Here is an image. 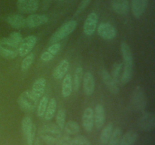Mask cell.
Returning a JSON list of instances; mask_svg holds the SVG:
<instances>
[{
    "label": "cell",
    "instance_id": "obj_8",
    "mask_svg": "<svg viewBox=\"0 0 155 145\" xmlns=\"http://www.w3.org/2000/svg\"><path fill=\"white\" fill-rule=\"evenodd\" d=\"M139 125L145 131H152L155 127L154 114L151 112H145L139 119Z\"/></svg>",
    "mask_w": 155,
    "mask_h": 145
},
{
    "label": "cell",
    "instance_id": "obj_13",
    "mask_svg": "<svg viewBox=\"0 0 155 145\" xmlns=\"http://www.w3.org/2000/svg\"><path fill=\"white\" fill-rule=\"evenodd\" d=\"M101 72V78H102V80L104 82V85H106V87L108 89V90L112 94H114V95L117 94L120 91L119 86L117 84L116 82L114 80V79L112 78L111 75L109 73L108 71L105 69H103Z\"/></svg>",
    "mask_w": 155,
    "mask_h": 145
},
{
    "label": "cell",
    "instance_id": "obj_34",
    "mask_svg": "<svg viewBox=\"0 0 155 145\" xmlns=\"http://www.w3.org/2000/svg\"><path fill=\"white\" fill-rule=\"evenodd\" d=\"M48 98L47 96H44L41 98L40 101L38 104L37 110H36V113H37V116L39 117H42L44 116L46 110L47 106H48Z\"/></svg>",
    "mask_w": 155,
    "mask_h": 145
},
{
    "label": "cell",
    "instance_id": "obj_36",
    "mask_svg": "<svg viewBox=\"0 0 155 145\" xmlns=\"http://www.w3.org/2000/svg\"><path fill=\"white\" fill-rule=\"evenodd\" d=\"M71 145H91V143L87 137L83 135H79L72 139Z\"/></svg>",
    "mask_w": 155,
    "mask_h": 145
},
{
    "label": "cell",
    "instance_id": "obj_18",
    "mask_svg": "<svg viewBox=\"0 0 155 145\" xmlns=\"http://www.w3.org/2000/svg\"><path fill=\"white\" fill-rule=\"evenodd\" d=\"M6 22L17 30H21L26 27V18L21 14H12L6 18Z\"/></svg>",
    "mask_w": 155,
    "mask_h": 145
},
{
    "label": "cell",
    "instance_id": "obj_29",
    "mask_svg": "<svg viewBox=\"0 0 155 145\" xmlns=\"http://www.w3.org/2000/svg\"><path fill=\"white\" fill-rule=\"evenodd\" d=\"M133 75V67L130 66H123L122 74L120 78V84L122 85H127L131 81Z\"/></svg>",
    "mask_w": 155,
    "mask_h": 145
},
{
    "label": "cell",
    "instance_id": "obj_14",
    "mask_svg": "<svg viewBox=\"0 0 155 145\" xmlns=\"http://www.w3.org/2000/svg\"><path fill=\"white\" fill-rule=\"evenodd\" d=\"M120 51L123 57V66L133 67V55L130 45L126 42H122L120 45Z\"/></svg>",
    "mask_w": 155,
    "mask_h": 145
},
{
    "label": "cell",
    "instance_id": "obj_23",
    "mask_svg": "<svg viewBox=\"0 0 155 145\" xmlns=\"http://www.w3.org/2000/svg\"><path fill=\"white\" fill-rule=\"evenodd\" d=\"M69 61L66 59L61 60L60 63L58 64V66L54 68V71L52 72V76L56 79H63L64 76L68 72L69 69Z\"/></svg>",
    "mask_w": 155,
    "mask_h": 145
},
{
    "label": "cell",
    "instance_id": "obj_30",
    "mask_svg": "<svg viewBox=\"0 0 155 145\" xmlns=\"http://www.w3.org/2000/svg\"><path fill=\"white\" fill-rule=\"evenodd\" d=\"M65 132L68 134H76L80 131V127L77 122L74 120L68 121L64 127Z\"/></svg>",
    "mask_w": 155,
    "mask_h": 145
},
{
    "label": "cell",
    "instance_id": "obj_9",
    "mask_svg": "<svg viewBox=\"0 0 155 145\" xmlns=\"http://www.w3.org/2000/svg\"><path fill=\"white\" fill-rule=\"evenodd\" d=\"M39 0H18L17 7L24 14H33L38 10Z\"/></svg>",
    "mask_w": 155,
    "mask_h": 145
},
{
    "label": "cell",
    "instance_id": "obj_2",
    "mask_svg": "<svg viewBox=\"0 0 155 145\" xmlns=\"http://www.w3.org/2000/svg\"><path fill=\"white\" fill-rule=\"evenodd\" d=\"M130 104L133 110L137 112L144 111L147 105V98L145 90L140 86L135 88L131 95Z\"/></svg>",
    "mask_w": 155,
    "mask_h": 145
},
{
    "label": "cell",
    "instance_id": "obj_16",
    "mask_svg": "<svg viewBox=\"0 0 155 145\" xmlns=\"http://www.w3.org/2000/svg\"><path fill=\"white\" fill-rule=\"evenodd\" d=\"M148 0H131L132 12L136 18L139 19L145 11Z\"/></svg>",
    "mask_w": 155,
    "mask_h": 145
},
{
    "label": "cell",
    "instance_id": "obj_7",
    "mask_svg": "<svg viewBox=\"0 0 155 145\" xmlns=\"http://www.w3.org/2000/svg\"><path fill=\"white\" fill-rule=\"evenodd\" d=\"M37 40V37L34 35H30L27 37L23 38V40L18 45V54L21 57H24L30 54L36 45Z\"/></svg>",
    "mask_w": 155,
    "mask_h": 145
},
{
    "label": "cell",
    "instance_id": "obj_6",
    "mask_svg": "<svg viewBox=\"0 0 155 145\" xmlns=\"http://www.w3.org/2000/svg\"><path fill=\"white\" fill-rule=\"evenodd\" d=\"M23 134L27 145H33L36 135V125L30 116H25L21 122Z\"/></svg>",
    "mask_w": 155,
    "mask_h": 145
},
{
    "label": "cell",
    "instance_id": "obj_25",
    "mask_svg": "<svg viewBox=\"0 0 155 145\" xmlns=\"http://www.w3.org/2000/svg\"><path fill=\"white\" fill-rule=\"evenodd\" d=\"M138 139L137 133L133 131H127L121 136L119 145H133Z\"/></svg>",
    "mask_w": 155,
    "mask_h": 145
},
{
    "label": "cell",
    "instance_id": "obj_11",
    "mask_svg": "<svg viewBox=\"0 0 155 145\" xmlns=\"http://www.w3.org/2000/svg\"><path fill=\"white\" fill-rule=\"evenodd\" d=\"M98 16L95 12H91L86 18L83 25V32L86 36H92L96 30Z\"/></svg>",
    "mask_w": 155,
    "mask_h": 145
},
{
    "label": "cell",
    "instance_id": "obj_5",
    "mask_svg": "<svg viewBox=\"0 0 155 145\" xmlns=\"http://www.w3.org/2000/svg\"><path fill=\"white\" fill-rule=\"evenodd\" d=\"M38 98L32 93L30 90H26L20 95L18 98V104L22 110L27 112L34 111L36 108Z\"/></svg>",
    "mask_w": 155,
    "mask_h": 145
},
{
    "label": "cell",
    "instance_id": "obj_12",
    "mask_svg": "<svg viewBox=\"0 0 155 145\" xmlns=\"http://www.w3.org/2000/svg\"><path fill=\"white\" fill-rule=\"evenodd\" d=\"M48 18L45 14H31L26 18V27L28 28H35L48 23Z\"/></svg>",
    "mask_w": 155,
    "mask_h": 145
},
{
    "label": "cell",
    "instance_id": "obj_1",
    "mask_svg": "<svg viewBox=\"0 0 155 145\" xmlns=\"http://www.w3.org/2000/svg\"><path fill=\"white\" fill-rule=\"evenodd\" d=\"M39 137L47 144H54L61 136V130L57 125L48 123L43 125L38 131Z\"/></svg>",
    "mask_w": 155,
    "mask_h": 145
},
{
    "label": "cell",
    "instance_id": "obj_15",
    "mask_svg": "<svg viewBox=\"0 0 155 145\" xmlns=\"http://www.w3.org/2000/svg\"><path fill=\"white\" fill-rule=\"evenodd\" d=\"M82 122L84 129L87 132H91L94 127V110L88 107L84 110L82 117Z\"/></svg>",
    "mask_w": 155,
    "mask_h": 145
},
{
    "label": "cell",
    "instance_id": "obj_32",
    "mask_svg": "<svg viewBox=\"0 0 155 145\" xmlns=\"http://www.w3.org/2000/svg\"><path fill=\"white\" fill-rule=\"evenodd\" d=\"M121 136H122V130L120 128H117L113 130L111 136L108 140V145H119L120 140Z\"/></svg>",
    "mask_w": 155,
    "mask_h": 145
},
{
    "label": "cell",
    "instance_id": "obj_26",
    "mask_svg": "<svg viewBox=\"0 0 155 145\" xmlns=\"http://www.w3.org/2000/svg\"><path fill=\"white\" fill-rule=\"evenodd\" d=\"M113 124L110 122L103 128L101 135H100V141L103 145H107L108 143L109 139H110L112 132H113Z\"/></svg>",
    "mask_w": 155,
    "mask_h": 145
},
{
    "label": "cell",
    "instance_id": "obj_24",
    "mask_svg": "<svg viewBox=\"0 0 155 145\" xmlns=\"http://www.w3.org/2000/svg\"><path fill=\"white\" fill-rule=\"evenodd\" d=\"M73 82L71 74H66L64 76L61 85V95L64 98H68L72 93Z\"/></svg>",
    "mask_w": 155,
    "mask_h": 145
},
{
    "label": "cell",
    "instance_id": "obj_27",
    "mask_svg": "<svg viewBox=\"0 0 155 145\" xmlns=\"http://www.w3.org/2000/svg\"><path fill=\"white\" fill-rule=\"evenodd\" d=\"M56 108H57V101L55 98H51L50 101H48V106H47L46 110L44 114L45 119L47 121H50L54 117V115L55 113Z\"/></svg>",
    "mask_w": 155,
    "mask_h": 145
},
{
    "label": "cell",
    "instance_id": "obj_21",
    "mask_svg": "<svg viewBox=\"0 0 155 145\" xmlns=\"http://www.w3.org/2000/svg\"><path fill=\"white\" fill-rule=\"evenodd\" d=\"M61 48V45L59 43H53L51 45H50L46 51H44L41 54L40 59L43 62H49L50 60H52L54 57V56L57 54L59 50Z\"/></svg>",
    "mask_w": 155,
    "mask_h": 145
},
{
    "label": "cell",
    "instance_id": "obj_3",
    "mask_svg": "<svg viewBox=\"0 0 155 145\" xmlns=\"http://www.w3.org/2000/svg\"><path fill=\"white\" fill-rule=\"evenodd\" d=\"M77 23L74 20H71V21L64 23L51 36V37L50 38L49 42L51 44L57 43L59 41L64 39L75 30V29L77 28Z\"/></svg>",
    "mask_w": 155,
    "mask_h": 145
},
{
    "label": "cell",
    "instance_id": "obj_10",
    "mask_svg": "<svg viewBox=\"0 0 155 145\" xmlns=\"http://www.w3.org/2000/svg\"><path fill=\"white\" fill-rule=\"evenodd\" d=\"M98 35L102 39L106 40H110L116 37L117 30L111 24L107 22H102L98 25L97 29Z\"/></svg>",
    "mask_w": 155,
    "mask_h": 145
},
{
    "label": "cell",
    "instance_id": "obj_19",
    "mask_svg": "<svg viewBox=\"0 0 155 145\" xmlns=\"http://www.w3.org/2000/svg\"><path fill=\"white\" fill-rule=\"evenodd\" d=\"M105 121V113L104 107L102 104H98L95 107L94 112V125L98 129H101Z\"/></svg>",
    "mask_w": 155,
    "mask_h": 145
},
{
    "label": "cell",
    "instance_id": "obj_37",
    "mask_svg": "<svg viewBox=\"0 0 155 145\" xmlns=\"http://www.w3.org/2000/svg\"><path fill=\"white\" fill-rule=\"evenodd\" d=\"M8 38L12 41L13 42H15V44H17L18 45H20V43L21 42V41L23 40V36L19 33V32H12V33H10V35L8 36Z\"/></svg>",
    "mask_w": 155,
    "mask_h": 145
},
{
    "label": "cell",
    "instance_id": "obj_22",
    "mask_svg": "<svg viewBox=\"0 0 155 145\" xmlns=\"http://www.w3.org/2000/svg\"><path fill=\"white\" fill-rule=\"evenodd\" d=\"M45 87H46V80L43 77H40L33 82L31 92L35 95V97L39 99L45 92Z\"/></svg>",
    "mask_w": 155,
    "mask_h": 145
},
{
    "label": "cell",
    "instance_id": "obj_4",
    "mask_svg": "<svg viewBox=\"0 0 155 145\" xmlns=\"http://www.w3.org/2000/svg\"><path fill=\"white\" fill-rule=\"evenodd\" d=\"M0 55L8 60H12L18 55V45L8 37L0 40Z\"/></svg>",
    "mask_w": 155,
    "mask_h": 145
},
{
    "label": "cell",
    "instance_id": "obj_33",
    "mask_svg": "<svg viewBox=\"0 0 155 145\" xmlns=\"http://www.w3.org/2000/svg\"><path fill=\"white\" fill-rule=\"evenodd\" d=\"M66 110L64 108L60 109L56 115V123L61 130L64 129L65 123H66Z\"/></svg>",
    "mask_w": 155,
    "mask_h": 145
},
{
    "label": "cell",
    "instance_id": "obj_31",
    "mask_svg": "<svg viewBox=\"0 0 155 145\" xmlns=\"http://www.w3.org/2000/svg\"><path fill=\"white\" fill-rule=\"evenodd\" d=\"M123 71V63H115L112 67V73L110 74L117 85L120 84L121 74Z\"/></svg>",
    "mask_w": 155,
    "mask_h": 145
},
{
    "label": "cell",
    "instance_id": "obj_39",
    "mask_svg": "<svg viewBox=\"0 0 155 145\" xmlns=\"http://www.w3.org/2000/svg\"><path fill=\"white\" fill-rule=\"evenodd\" d=\"M91 2H92V0H82L81 2H80V5H79L78 8H77V11H76L75 13V15H78L79 14L81 13V12L83 11L84 10L88 5H89V3H90Z\"/></svg>",
    "mask_w": 155,
    "mask_h": 145
},
{
    "label": "cell",
    "instance_id": "obj_20",
    "mask_svg": "<svg viewBox=\"0 0 155 145\" xmlns=\"http://www.w3.org/2000/svg\"><path fill=\"white\" fill-rule=\"evenodd\" d=\"M83 90L87 96H91L94 93L95 79L90 72H86L83 76Z\"/></svg>",
    "mask_w": 155,
    "mask_h": 145
},
{
    "label": "cell",
    "instance_id": "obj_38",
    "mask_svg": "<svg viewBox=\"0 0 155 145\" xmlns=\"http://www.w3.org/2000/svg\"><path fill=\"white\" fill-rule=\"evenodd\" d=\"M72 143V138L69 135L61 136L58 140L56 144L57 145H71Z\"/></svg>",
    "mask_w": 155,
    "mask_h": 145
},
{
    "label": "cell",
    "instance_id": "obj_35",
    "mask_svg": "<svg viewBox=\"0 0 155 145\" xmlns=\"http://www.w3.org/2000/svg\"><path fill=\"white\" fill-rule=\"evenodd\" d=\"M35 56L33 53H30L27 55L25 56V57L24 58V60H22L21 64V70L25 72L27 71L29 68L30 67L32 64L33 63V60H34Z\"/></svg>",
    "mask_w": 155,
    "mask_h": 145
},
{
    "label": "cell",
    "instance_id": "obj_40",
    "mask_svg": "<svg viewBox=\"0 0 155 145\" xmlns=\"http://www.w3.org/2000/svg\"><path fill=\"white\" fill-rule=\"evenodd\" d=\"M33 145H42V142H41L40 137H38L37 138H36L35 141L33 142Z\"/></svg>",
    "mask_w": 155,
    "mask_h": 145
},
{
    "label": "cell",
    "instance_id": "obj_17",
    "mask_svg": "<svg viewBox=\"0 0 155 145\" xmlns=\"http://www.w3.org/2000/svg\"><path fill=\"white\" fill-rule=\"evenodd\" d=\"M111 6L115 13L120 15H126L130 11V5L129 0H113Z\"/></svg>",
    "mask_w": 155,
    "mask_h": 145
},
{
    "label": "cell",
    "instance_id": "obj_28",
    "mask_svg": "<svg viewBox=\"0 0 155 145\" xmlns=\"http://www.w3.org/2000/svg\"><path fill=\"white\" fill-rule=\"evenodd\" d=\"M83 68L81 66H78L76 69L75 72H74V79H72L73 82V89L75 92H78L81 85L82 79H83Z\"/></svg>",
    "mask_w": 155,
    "mask_h": 145
}]
</instances>
